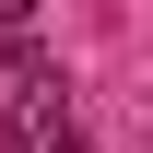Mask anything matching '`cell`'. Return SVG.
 Here are the masks:
<instances>
[{
  "mask_svg": "<svg viewBox=\"0 0 153 153\" xmlns=\"http://www.w3.org/2000/svg\"><path fill=\"white\" fill-rule=\"evenodd\" d=\"M59 130H71V82H59V71L12 82V118H0V141H12V153H47Z\"/></svg>",
  "mask_w": 153,
  "mask_h": 153,
  "instance_id": "obj_1",
  "label": "cell"
},
{
  "mask_svg": "<svg viewBox=\"0 0 153 153\" xmlns=\"http://www.w3.org/2000/svg\"><path fill=\"white\" fill-rule=\"evenodd\" d=\"M47 153H94V141H82V130H59V141H47Z\"/></svg>",
  "mask_w": 153,
  "mask_h": 153,
  "instance_id": "obj_2",
  "label": "cell"
}]
</instances>
